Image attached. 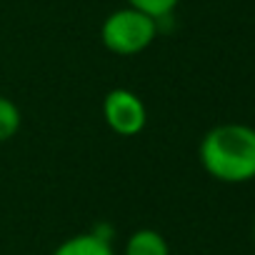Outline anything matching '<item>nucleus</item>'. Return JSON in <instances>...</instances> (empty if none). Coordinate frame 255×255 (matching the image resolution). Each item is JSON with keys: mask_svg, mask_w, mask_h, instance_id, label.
<instances>
[{"mask_svg": "<svg viewBox=\"0 0 255 255\" xmlns=\"http://www.w3.org/2000/svg\"><path fill=\"white\" fill-rule=\"evenodd\" d=\"M178 3H180V0H128V8L145 13L148 18L158 20V25H160V20H165V18L173 15V10L178 8Z\"/></svg>", "mask_w": 255, "mask_h": 255, "instance_id": "0eeeda50", "label": "nucleus"}, {"mask_svg": "<svg viewBox=\"0 0 255 255\" xmlns=\"http://www.w3.org/2000/svg\"><path fill=\"white\" fill-rule=\"evenodd\" d=\"M20 123H23L20 108L10 98L0 95V143H8L10 138H15L20 130Z\"/></svg>", "mask_w": 255, "mask_h": 255, "instance_id": "423d86ee", "label": "nucleus"}, {"mask_svg": "<svg viewBox=\"0 0 255 255\" xmlns=\"http://www.w3.org/2000/svg\"><path fill=\"white\" fill-rule=\"evenodd\" d=\"M158 30V20L148 18L145 13L133 8H120L103 20L100 40L115 55H138L153 45Z\"/></svg>", "mask_w": 255, "mask_h": 255, "instance_id": "f03ea898", "label": "nucleus"}, {"mask_svg": "<svg viewBox=\"0 0 255 255\" xmlns=\"http://www.w3.org/2000/svg\"><path fill=\"white\" fill-rule=\"evenodd\" d=\"M103 118L108 128L120 138H135L148 123V110L140 95L128 88H115L103 98Z\"/></svg>", "mask_w": 255, "mask_h": 255, "instance_id": "7ed1b4c3", "label": "nucleus"}, {"mask_svg": "<svg viewBox=\"0 0 255 255\" xmlns=\"http://www.w3.org/2000/svg\"><path fill=\"white\" fill-rule=\"evenodd\" d=\"M253 235H255V228H253Z\"/></svg>", "mask_w": 255, "mask_h": 255, "instance_id": "6e6552de", "label": "nucleus"}, {"mask_svg": "<svg viewBox=\"0 0 255 255\" xmlns=\"http://www.w3.org/2000/svg\"><path fill=\"white\" fill-rule=\"evenodd\" d=\"M53 255H115L110 238L100 235V233H78L65 238Z\"/></svg>", "mask_w": 255, "mask_h": 255, "instance_id": "20e7f679", "label": "nucleus"}, {"mask_svg": "<svg viewBox=\"0 0 255 255\" xmlns=\"http://www.w3.org/2000/svg\"><path fill=\"white\" fill-rule=\"evenodd\" d=\"M123 255H170L168 240L153 230V228H140L128 235Z\"/></svg>", "mask_w": 255, "mask_h": 255, "instance_id": "39448f33", "label": "nucleus"}, {"mask_svg": "<svg viewBox=\"0 0 255 255\" xmlns=\"http://www.w3.org/2000/svg\"><path fill=\"white\" fill-rule=\"evenodd\" d=\"M203 170L218 183L255 180V128L243 123H223L203 135L198 145Z\"/></svg>", "mask_w": 255, "mask_h": 255, "instance_id": "f257e3e1", "label": "nucleus"}]
</instances>
